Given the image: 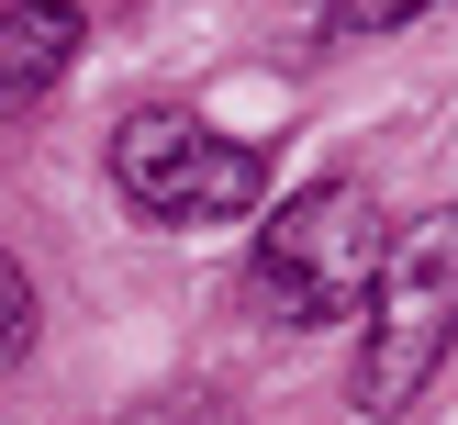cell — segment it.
Segmentation results:
<instances>
[{"mask_svg":"<svg viewBox=\"0 0 458 425\" xmlns=\"http://www.w3.org/2000/svg\"><path fill=\"white\" fill-rule=\"evenodd\" d=\"M79 34H89V12H67V0H0V112L45 101L79 56Z\"/></svg>","mask_w":458,"mask_h":425,"instance_id":"obj_4","label":"cell"},{"mask_svg":"<svg viewBox=\"0 0 458 425\" xmlns=\"http://www.w3.org/2000/svg\"><path fill=\"white\" fill-rule=\"evenodd\" d=\"M380 246H392V224H380L369 179H313V191H291L258 224V302L280 325H302V336L347 325L369 302V280H380Z\"/></svg>","mask_w":458,"mask_h":425,"instance_id":"obj_2","label":"cell"},{"mask_svg":"<svg viewBox=\"0 0 458 425\" xmlns=\"http://www.w3.org/2000/svg\"><path fill=\"white\" fill-rule=\"evenodd\" d=\"M112 191L146 224H235V213H258L268 157L246 134L201 123V112H134L112 134Z\"/></svg>","mask_w":458,"mask_h":425,"instance_id":"obj_3","label":"cell"},{"mask_svg":"<svg viewBox=\"0 0 458 425\" xmlns=\"http://www.w3.org/2000/svg\"><path fill=\"white\" fill-rule=\"evenodd\" d=\"M369 336H358V414H414L425 380L458 358V201H437V213H414L392 246H380V280H369Z\"/></svg>","mask_w":458,"mask_h":425,"instance_id":"obj_1","label":"cell"},{"mask_svg":"<svg viewBox=\"0 0 458 425\" xmlns=\"http://www.w3.org/2000/svg\"><path fill=\"white\" fill-rule=\"evenodd\" d=\"M67 12H89V0H67Z\"/></svg>","mask_w":458,"mask_h":425,"instance_id":"obj_8","label":"cell"},{"mask_svg":"<svg viewBox=\"0 0 458 425\" xmlns=\"http://www.w3.org/2000/svg\"><path fill=\"white\" fill-rule=\"evenodd\" d=\"M22 347H34V268L0 246V370H12Z\"/></svg>","mask_w":458,"mask_h":425,"instance_id":"obj_5","label":"cell"},{"mask_svg":"<svg viewBox=\"0 0 458 425\" xmlns=\"http://www.w3.org/2000/svg\"><path fill=\"white\" fill-rule=\"evenodd\" d=\"M403 12H425V0H325V34H335V45H358V34H392Z\"/></svg>","mask_w":458,"mask_h":425,"instance_id":"obj_6","label":"cell"},{"mask_svg":"<svg viewBox=\"0 0 458 425\" xmlns=\"http://www.w3.org/2000/svg\"><path fill=\"white\" fill-rule=\"evenodd\" d=\"M123 425H224V403H201V392H168V403H134Z\"/></svg>","mask_w":458,"mask_h":425,"instance_id":"obj_7","label":"cell"}]
</instances>
